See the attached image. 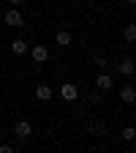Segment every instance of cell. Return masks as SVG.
<instances>
[{
	"mask_svg": "<svg viewBox=\"0 0 136 153\" xmlns=\"http://www.w3.org/2000/svg\"><path fill=\"white\" fill-rule=\"evenodd\" d=\"M133 137H136V128H133V126H125V128H123V140L133 142Z\"/></svg>",
	"mask_w": 136,
	"mask_h": 153,
	"instance_id": "cell-12",
	"label": "cell"
},
{
	"mask_svg": "<svg viewBox=\"0 0 136 153\" xmlns=\"http://www.w3.org/2000/svg\"><path fill=\"white\" fill-rule=\"evenodd\" d=\"M52 96H54L52 85H38V88H35V99H38V101H49Z\"/></svg>",
	"mask_w": 136,
	"mask_h": 153,
	"instance_id": "cell-7",
	"label": "cell"
},
{
	"mask_svg": "<svg viewBox=\"0 0 136 153\" xmlns=\"http://www.w3.org/2000/svg\"><path fill=\"white\" fill-rule=\"evenodd\" d=\"M71 41H74V36H71L68 30H60V33L54 36V44H57V47H71Z\"/></svg>",
	"mask_w": 136,
	"mask_h": 153,
	"instance_id": "cell-8",
	"label": "cell"
},
{
	"mask_svg": "<svg viewBox=\"0 0 136 153\" xmlns=\"http://www.w3.org/2000/svg\"><path fill=\"white\" fill-rule=\"evenodd\" d=\"M123 36H125V41H128V44H133V41H136V25H125Z\"/></svg>",
	"mask_w": 136,
	"mask_h": 153,
	"instance_id": "cell-11",
	"label": "cell"
},
{
	"mask_svg": "<svg viewBox=\"0 0 136 153\" xmlns=\"http://www.w3.org/2000/svg\"><path fill=\"white\" fill-rule=\"evenodd\" d=\"M60 96L65 101H76V96H79V88H76L74 82H65V85H60Z\"/></svg>",
	"mask_w": 136,
	"mask_h": 153,
	"instance_id": "cell-3",
	"label": "cell"
},
{
	"mask_svg": "<svg viewBox=\"0 0 136 153\" xmlns=\"http://www.w3.org/2000/svg\"><path fill=\"white\" fill-rule=\"evenodd\" d=\"M120 99H123V101H125V104H133V101H136V88H133V85H131V82H128V85H123V88H120Z\"/></svg>",
	"mask_w": 136,
	"mask_h": 153,
	"instance_id": "cell-5",
	"label": "cell"
},
{
	"mask_svg": "<svg viewBox=\"0 0 136 153\" xmlns=\"http://www.w3.org/2000/svg\"><path fill=\"white\" fill-rule=\"evenodd\" d=\"M125 3H128V6H133V3H136V0H125Z\"/></svg>",
	"mask_w": 136,
	"mask_h": 153,
	"instance_id": "cell-16",
	"label": "cell"
},
{
	"mask_svg": "<svg viewBox=\"0 0 136 153\" xmlns=\"http://www.w3.org/2000/svg\"><path fill=\"white\" fill-rule=\"evenodd\" d=\"M14 134L19 140H27L30 134H33V126H30V120H16L14 123Z\"/></svg>",
	"mask_w": 136,
	"mask_h": 153,
	"instance_id": "cell-1",
	"label": "cell"
},
{
	"mask_svg": "<svg viewBox=\"0 0 136 153\" xmlns=\"http://www.w3.org/2000/svg\"><path fill=\"white\" fill-rule=\"evenodd\" d=\"M95 66H98V68H106V57L104 55H95Z\"/></svg>",
	"mask_w": 136,
	"mask_h": 153,
	"instance_id": "cell-13",
	"label": "cell"
},
{
	"mask_svg": "<svg viewBox=\"0 0 136 153\" xmlns=\"http://www.w3.org/2000/svg\"><path fill=\"white\" fill-rule=\"evenodd\" d=\"M25 52H27V41L14 38V41H11V55H25Z\"/></svg>",
	"mask_w": 136,
	"mask_h": 153,
	"instance_id": "cell-10",
	"label": "cell"
},
{
	"mask_svg": "<svg viewBox=\"0 0 136 153\" xmlns=\"http://www.w3.org/2000/svg\"><path fill=\"white\" fill-rule=\"evenodd\" d=\"M8 3H11V8H14V6H16V3H22V0H8Z\"/></svg>",
	"mask_w": 136,
	"mask_h": 153,
	"instance_id": "cell-15",
	"label": "cell"
},
{
	"mask_svg": "<svg viewBox=\"0 0 136 153\" xmlns=\"http://www.w3.org/2000/svg\"><path fill=\"white\" fill-rule=\"evenodd\" d=\"M117 71L125 74V76H133V60H131V57H123V60L117 63Z\"/></svg>",
	"mask_w": 136,
	"mask_h": 153,
	"instance_id": "cell-9",
	"label": "cell"
},
{
	"mask_svg": "<svg viewBox=\"0 0 136 153\" xmlns=\"http://www.w3.org/2000/svg\"><path fill=\"white\" fill-rule=\"evenodd\" d=\"M3 22H6L8 27H22V14H19L16 8H8L6 16H3Z\"/></svg>",
	"mask_w": 136,
	"mask_h": 153,
	"instance_id": "cell-2",
	"label": "cell"
},
{
	"mask_svg": "<svg viewBox=\"0 0 136 153\" xmlns=\"http://www.w3.org/2000/svg\"><path fill=\"white\" fill-rule=\"evenodd\" d=\"M33 60H35V63H46V60H49V49H46L44 44H35V47H33Z\"/></svg>",
	"mask_w": 136,
	"mask_h": 153,
	"instance_id": "cell-6",
	"label": "cell"
},
{
	"mask_svg": "<svg viewBox=\"0 0 136 153\" xmlns=\"http://www.w3.org/2000/svg\"><path fill=\"white\" fill-rule=\"evenodd\" d=\"M112 85H114V79H112V76L109 74H98V76H95V88H98L101 93H106V90H112Z\"/></svg>",
	"mask_w": 136,
	"mask_h": 153,
	"instance_id": "cell-4",
	"label": "cell"
},
{
	"mask_svg": "<svg viewBox=\"0 0 136 153\" xmlns=\"http://www.w3.org/2000/svg\"><path fill=\"white\" fill-rule=\"evenodd\" d=\"M0 153H16V150H14L11 145H0Z\"/></svg>",
	"mask_w": 136,
	"mask_h": 153,
	"instance_id": "cell-14",
	"label": "cell"
}]
</instances>
